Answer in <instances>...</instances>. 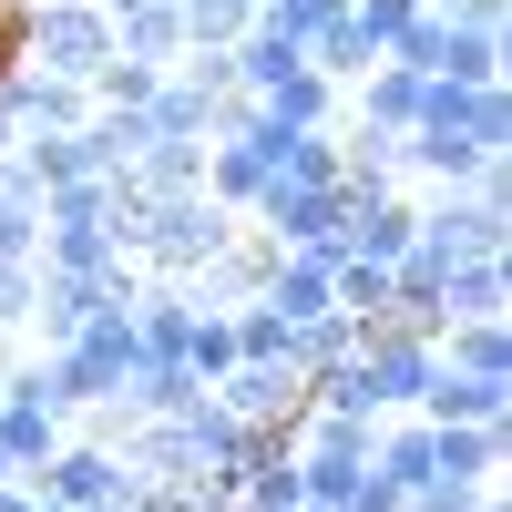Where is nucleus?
<instances>
[{"label": "nucleus", "mask_w": 512, "mask_h": 512, "mask_svg": "<svg viewBox=\"0 0 512 512\" xmlns=\"http://www.w3.org/2000/svg\"><path fill=\"white\" fill-rule=\"evenodd\" d=\"M236 226H246V216H236V205H216L205 185H185V195H144V216H134V236H123V256H134V277H195Z\"/></svg>", "instance_id": "obj_1"}, {"label": "nucleus", "mask_w": 512, "mask_h": 512, "mask_svg": "<svg viewBox=\"0 0 512 512\" xmlns=\"http://www.w3.org/2000/svg\"><path fill=\"white\" fill-rule=\"evenodd\" d=\"M338 216H349L338 175H287V164H267V185L246 195V226L267 236V246H318V256H338Z\"/></svg>", "instance_id": "obj_2"}, {"label": "nucleus", "mask_w": 512, "mask_h": 512, "mask_svg": "<svg viewBox=\"0 0 512 512\" xmlns=\"http://www.w3.org/2000/svg\"><path fill=\"white\" fill-rule=\"evenodd\" d=\"M31 267H134L113 246V175H82L41 195V256Z\"/></svg>", "instance_id": "obj_3"}, {"label": "nucleus", "mask_w": 512, "mask_h": 512, "mask_svg": "<svg viewBox=\"0 0 512 512\" xmlns=\"http://www.w3.org/2000/svg\"><path fill=\"white\" fill-rule=\"evenodd\" d=\"M11 41H21V62L62 72V82H93L113 62V11H103V0H41V11H21Z\"/></svg>", "instance_id": "obj_4"}, {"label": "nucleus", "mask_w": 512, "mask_h": 512, "mask_svg": "<svg viewBox=\"0 0 512 512\" xmlns=\"http://www.w3.org/2000/svg\"><path fill=\"white\" fill-rule=\"evenodd\" d=\"M379 62H400V72H420V82H502V41H492V31H461V21H441L431 0H420V21H410Z\"/></svg>", "instance_id": "obj_5"}, {"label": "nucleus", "mask_w": 512, "mask_h": 512, "mask_svg": "<svg viewBox=\"0 0 512 512\" xmlns=\"http://www.w3.org/2000/svg\"><path fill=\"white\" fill-rule=\"evenodd\" d=\"M31 482L52 492V502H72V512H123V502L144 492V472H134V461H123L113 441H93V431H62V451L41 461Z\"/></svg>", "instance_id": "obj_6"}, {"label": "nucleus", "mask_w": 512, "mask_h": 512, "mask_svg": "<svg viewBox=\"0 0 512 512\" xmlns=\"http://www.w3.org/2000/svg\"><path fill=\"white\" fill-rule=\"evenodd\" d=\"M93 113V93L82 82H62V72H41V62H0V134L11 144H31V134H72V123Z\"/></svg>", "instance_id": "obj_7"}, {"label": "nucleus", "mask_w": 512, "mask_h": 512, "mask_svg": "<svg viewBox=\"0 0 512 512\" xmlns=\"http://www.w3.org/2000/svg\"><path fill=\"white\" fill-rule=\"evenodd\" d=\"M431 369H441V338H420V328H390V318H379V328L359 338V390H369V410H420Z\"/></svg>", "instance_id": "obj_8"}, {"label": "nucleus", "mask_w": 512, "mask_h": 512, "mask_svg": "<svg viewBox=\"0 0 512 512\" xmlns=\"http://www.w3.org/2000/svg\"><path fill=\"white\" fill-rule=\"evenodd\" d=\"M205 390H216L236 420H297V410H308V379H297L287 359H226Z\"/></svg>", "instance_id": "obj_9"}, {"label": "nucleus", "mask_w": 512, "mask_h": 512, "mask_svg": "<svg viewBox=\"0 0 512 512\" xmlns=\"http://www.w3.org/2000/svg\"><path fill=\"white\" fill-rule=\"evenodd\" d=\"M62 431H72V410H52L41 390H11V379H0V461H11L21 482L62 451Z\"/></svg>", "instance_id": "obj_10"}, {"label": "nucleus", "mask_w": 512, "mask_h": 512, "mask_svg": "<svg viewBox=\"0 0 512 512\" xmlns=\"http://www.w3.org/2000/svg\"><path fill=\"white\" fill-rule=\"evenodd\" d=\"M502 420H431V472L441 482H502Z\"/></svg>", "instance_id": "obj_11"}, {"label": "nucleus", "mask_w": 512, "mask_h": 512, "mask_svg": "<svg viewBox=\"0 0 512 512\" xmlns=\"http://www.w3.org/2000/svg\"><path fill=\"white\" fill-rule=\"evenodd\" d=\"M400 134H379V123H338V195H400Z\"/></svg>", "instance_id": "obj_12"}, {"label": "nucleus", "mask_w": 512, "mask_h": 512, "mask_svg": "<svg viewBox=\"0 0 512 512\" xmlns=\"http://www.w3.org/2000/svg\"><path fill=\"white\" fill-rule=\"evenodd\" d=\"M256 185H267V123H246V134H205V195L246 216Z\"/></svg>", "instance_id": "obj_13"}, {"label": "nucleus", "mask_w": 512, "mask_h": 512, "mask_svg": "<svg viewBox=\"0 0 512 512\" xmlns=\"http://www.w3.org/2000/svg\"><path fill=\"white\" fill-rule=\"evenodd\" d=\"M451 318H512V267L502 256H451L441 267V328Z\"/></svg>", "instance_id": "obj_14"}, {"label": "nucleus", "mask_w": 512, "mask_h": 512, "mask_svg": "<svg viewBox=\"0 0 512 512\" xmlns=\"http://www.w3.org/2000/svg\"><path fill=\"white\" fill-rule=\"evenodd\" d=\"M175 431H185V451H195V472H226L236 482V451H246V420L216 400V390H195L185 410H175Z\"/></svg>", "instance_id": "obj_15"}, {"label": "nucleus", "mask_w": 512, "mask_h": 512, "mask_svg": "<svg viewBox=\"0 0 512 512\" xmlns=\"http://www.w3.org/2000/svg\"><path fill=\"white\" fill-rule=\"evenodd\" d=\"M400 246H410V205H400V195H349V216H338V256H379V267H390Z\"/></svg>", "instance_id": "obj_16"}, {"label": "nucleus", "mask_w": 512, "mask_h": 512, "mask_svg": "<svg viewBox=\"0 0 512 512\" xmlns=\"http://www.w3.org/2000/svg\"><path fill=\"white\" fill-rule=\"evenodd\" d=\"M410 113H420V72L400 62H369L349 82V123H379V134H410Z\"/></svg>", "instance_id": "obj_17"}, {"label": "nucleus", "mask_w": 512, "mask_h": 512, "mask_svg": "<svg viewBox=\"0 0 512 512\" xmlns=\"http://www.w3.org/2000/svg\"><path fill=\"white\" fill-rule=\"evenodd\" d=\"M420 420H512V379H472V369H431Z\"/></svg>", "instance_id": "obj_18"}, {"label": "nucleus", "mask_w": 512, "mask_h": 512, "mask_svg": "<svg viewBox=\"0 0 512 512\" xmlns=\"http://www.w3.org/2000/svg\"><path fill=\"white\" fill-rule=\"evenodd\" d=\"M11 154H21V175H31L41 195H52V185H82V175H113L82 123H72V134H31V144H11Z\"/></svg>", "instance_id": "obj_19"}, {"label": "nucleus", "mask_w": 512, "mask_h": 512, "mask_svg": "<svg viewBox=\"0 0 512 512\" xmlns=\"http://www.w3.org/2000/svg\"><path fill=\"white\" fill-rule=\"evenodd\" d=\"M113 52L175 72V52H185V11H175V0H134V11H113Z\"/></svg>", "instance_id": "obj_20"}, {"label": "nucleus", "mask_w": 512, "mask_h": 512, "mask_svg": "<svg viewBox=\"0 0 512 512\" xmlns=\"http://www.w3.org/2000/svg\"><path fill=\"white\" fill-rule=\"evenodd\" d=\"M441 369L512 379V328H502V318H451V328H441Z\"/></svg>", "instance_id": "obj_21"}, {"label": "nucleus", "mask_w": 512, "mask_h": 512, "mask_svg": "<svg viewBox=\"0 0 512 512\" xmlns=\"http://www.w3.org/2000/svg\"><path fill=\"white\" fill-rule=\"evenodd\" d=\"M0 256H41V185L21 175V154H0Z\"/></svg>", "instance_id": "obj_22"}, {"label": "nucleus", "mask_w": 512, "mask_h": 512, "mask_svg": "<svg viewBox=\"0 0 512 512\" xmlns=\"http://www.w3.org/2000/svg\"><path fill=\"white\" fill-rule=\"evenodd\" d=\"M154 82H164V62H134V52H113L82 93H93V113H144L154 103Z\"/></svg>", "instance_id": "obj_23"}, {"label": "nucleus", "mask_w": 512, "mask_h": 512, "mask_svg": "<svg viewBox=\"0 0 512 512\" xmlns=\"http://www.w3.org/2000/svg\"><path fill=\"white\" fill-rule=\"evenodd\" d=\"M338 21H349V0H256V31L297 41V52H318V31H338Z\"/></svg>", "instance_id": "obj_24"}, {"label": "nucleus", "mask_w": 512, "mask_h": 512, "mask_svg": "<svg viewBox=\"0 0 512 512\" xmlns=\"http://www.w3.org/2000/svg\"><path fill=\"white\" fill-rule=\"evenodd\" d=\"M123 175H134L144 195H185V185H205V144H144Z\"/></svg>", "instance_id": "obj_25"}, {"label": "nucleus", "mask_w": 512, "mask_h": 512, "mask_svg": "<svg viewBox=\"0 0 512 512\" xmlns=\"http://www.w3.org/2000/svg\"><path fill=\"white\" fill-rule=\"evenodd\" d=\"M410 21H420V0H349V31H359V52H369V62L390 52Z\"/></svg>", "instance_id": "obj_26"}, {"label": "nucleus", "mask_w": 512, "mask_h": 512, "mask_svg": "<svg viewBox=\"0 0 512 512\" xmlns=\"http://www.w3.org/2000/svg\"><path fill=\"white\" fill-rule=\"evenodd\" d=\"M226 359H236V318H226V308H195V328H185V369L216 379Z\"/></svg>", "instance_id": "obj_27"}, {"label": "nucleus", "mask_w": 512, "mask_h": 512, "mask_svg": "<svg viewBox=\"0 0 512 512\" xmlns=\"http://www.w3.org/2000/svg\"><path fill=\"white\" fill-rule=\"evenodd\" d=\"M236 318V359H277L287 349V318L267 308V297H246V308H226Z\"/></svg>", "instance_id": "obj_28"}, {"label": "nucleus", "mask_w": 512, "mask_h": 512, "mask_svg": "<svg viewBox=\"0 0 512 512\" xmlns=\"http://www.w3.org/2000/svg\"><path fill=\"white\" fill-rule=\"evenodd\" d=\"M0 328H31V256H0Z\"/></svg>", "instance_id": "obj_29"}, {"label": "nucleus", "mask_w": 512, "mask_h": 512, "mask_svg": "<svg viewBox=\"0 0 512 512\" xmlns=\"http://www.w3.org/2000/svg\"><path fill=\"white\" fill-rule=\"evenodd\" d=\"M441 21H461V31H492L502 41V21H512V0H431Z\"/></svg>", "instance_id": "obj_30"}, {"label": "nucleus", "mask_w": 512, "mask_h": 512, "mask_svg": "<svg viewBox=\"0 0 512 512\" xmlns=\"http://www.w3.org/2000/svg\"><path fill=\"white\" fill-rule=\"evenodd\" d=\"M400 502H410L400 482H379V472H359V482H349V502H338V512H400Z\"/></svg>", "instance_id": "obj_31"}, {"label": "nucleus", "mask_w": 512, "mask_h": 512, "mask_svg": "<svg viewBox=\"0 0 512 512\" xmlns=\"http://www.w3.org/2000/svg\"><path fill=\"white\" fill-rule=\"evenodd\" d=\"M123 512H185V502H175V482H144V492L123 502Z\"/></svg>", "instance_id": "obj_32"}, {"label": "nucleus", "mask_w": 512, "mask_h": 512, "mask_svg": "<svg viewBox=\"0 0 512 512\" xmlns=\"http://www.w3.org/2000/svg\"><path fill=\"white\" fill-rule=\"evenodd\" d=\"M31 492H41V482H0V512H31Z\"/></svg>", "instance_id": "obj_33"}, {"label": "nucleus", "mask_w": 512, "mask_h": 512, "mask_svg": "<svg viewBox=\"0 0 512 512\" xmlns=\"http://www.w3.org/2000/svg\"><path fill=\"white\" fill-rule=\"evenodd\" d=\"M472 512H502V482H482V492H472Z\"/></svg>", "instance_id": "obj_34"}, {"label": "nucleus", "mask_w": 512, "mask_h": 512, "mask_svg": "<svg viewBox=\"0 0 512 512\" xmlns=\"http://www.w3.org/2000/svg\"><path fill=\"white\" fill-rule=\"evenodd\" d=\"M31 512H72V502H52V492H31Z\"/></svg>", "instance_id": "obj_35"}, {"label": "nucleus", "mask_w": 512, "mask_h": 512, "mask_svg": "<svg viewBox=\"0 0 512 512\" xmlns=\"http://www.w3.org/2000/svg\"><path fill=\"white\" fill-rule=\"evenodd\" d=\"M0 11H11V21H21V11H41V0H0Z\"/></svg>", "instance_id": "obj_36"}, {"label": "nucleus", "mask_w": 512, "mask_h": 512, "mask_svg": "<svg viewBox=\"0 0 512 512\" xmlns=\"http://www.w3.org/2000/svg\"><path fill=\"white\" fill-rule=\"evenodd\" d=\"M103 11H134V0H103Z\"/></svg>", "instance_id": "obj_37"}, {"label": "nucleus", "mask_w": 512, "mask_h": 512, "mask_svg": "<svg viewBox=\"0 0 512 512\" xmlns=\"http://www.w3.org/2000/svg\"><path fill=\"white\" fill-rule=\"evenodd\" d=\"M0 482H21V472H11V461H0Z\"/></svg>", "instance_id": "obj_38"}, {"label": "nucleus", "mask_w": 512, "mask_h": 512, "mask_svg": "<svg viewBox=\"0 0 512 512\" xmlns=\"http://www.w3.org/2000/svg\"><path fill=\"white\" fill-rule=\"evenodd\" d=\"M297 512H328V502H297Z\"/></svg>", "instance_id": "obj_39"}]
</instances>
